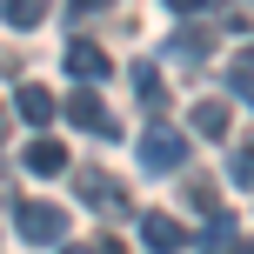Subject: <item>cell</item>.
Instances as JSON below:
<instances>
[{"label": "cell", "instance_id": "3957f363", "mask_svg": "<svg viewBox=\"0 0 254 254\" xmlns=\"http://www.w3.org/2000/svg\"><path fill=\"white\" fill-rule=\"evenodd\" d=\"M13 221H20V241H34V248H54L67 234V214L54 201H13Z\"/></svg>", "mask_w": 254, "mask_h": 254}, {"label": "cell", "instance_id": "30bf717a", "mask_svg": "<svg viewBox=\"0 0 254 254\" xmlns=\"http://www.w3.org/2000/svg\"><path fill=\"white\" fill-rule=\"evenodd\" d=\"M47 7H54V0H0V20L20 27V34H34V27L47 20Z\"/></svg>", "mask_w": 254, "mask_h": 254}, {"label": "cell", "instance_id": "9c48e42d", "mask_svg": "<svg viewBox=\"0 0 254 254\" xmlns=\"http://www.w3.org/2000/svg\"><path fill=\"white\" fill-rule=\"evenodd\" d=\"M20 167H27V174H67L74 161H67V147H61V140H34V147L20 154Z\"/></svg>", "mask_w": 254, "mask_h": 254}, {"label": "cell", "instance_id": "ba28073f", "mask_svg": "<svg viewBox=\"0 0 254 254\" xmlns=\"http://www.w3.org/2000/svg\"><path fill=\"white\" fill-rule=\"evenodd\" d=\"M13 107H20V121H27V127H47L54 114H61V101H54L47 87H34V80H27V87L13 94Z\"/></svg>", "mask_w": 254, "mask_h": 254}, {"label": "cell", "instance_id": "d6986e66", "mask_svg": "<svg viewBox=\"0 0 254 254\" xmlns=\"http://www.w3.org/2000/svg\"><path fill=\"white\" fill-rule=\"evenodd\" d=\"M67 254H121L114 241H80V248H67Z\"/></svg>", "mask_w": 254, "mask_h": 254}, {"label": "cell", "instance_id": "2e32d148", "mask_svg": "<svg viewBox=\"0 0 254 254\" xmlns=\"http://www.w3.org/2000/svg\"><path fill=\"white\" fill-rule=\"evenodd\" d=\"M228 174H234V188H248V181H254V154H248V140L234 147V167H228Z\"/></svg>", "mask_w": 254, "mask_h": 254}, {"label": "cell", "instance_id": "8992f818", "mask_svg": "<svg viewBox=\"0 0 254 254\" xmlns=\"http://www.w3.org/2000/svg\"><path fill=\"white\" fill-rule=\"evenodd\" d=\"M61 61H67V74H74V80H107V74H114V61H107L94 40H67Z\"/></svg>", "mask_w": 254, "mask_h": 254}, {"label": "cell", "instance_id": "e0dca14e", "mask_svg": "<svg viewBox=\"0 0 254 254\" xmlns=\"http://www.w3.org/2000/svg\"><path fill=\"white\" fill-rule=\"evenodd\" d=\"M221 20H228L234 34H248V0H221Z\"/></svg>", "mask_w": 254, "mask_h": 254}, {"label": "cell", "instance_id": "ac0fdd59", "mask_svg": "<svg viewBox=\"0 0 254 254\" xmlns=\"http://www.w3.org/2000/svg\"><path fill=\"white\" fill-rule=\"evenodd\" d=\"M167 7H174V20H194V13H201L207 0H167Z\"/></svg>", "mask_w": 254, "mask_h": 254}, {"label": "cell", "instance_id": "277c9868", "mask_svg": "<svg viewBox=\"0 0 254 254\" xmlns=\"http://www.w3.org/2000/svg\"><path fill=\"white\" fill-rule=\"evenodd\" d=\"M67 121H74L80 134H94V140H114V134H121V121L101 107V94H94V87H74V94H67Z\"/></svg>", "mask_w": 254, "mask_h": 254}, {"label": "cell", "instance_id": "52a82bcc", "mask_svg": "<svg viewBox=\"0 0 254 254\" xmlns=\"http://www.w3.org/2000/svg\"><path fill=\"white\" fill-rule=\"evenodd\" d=\"M201 54H214V27H201V20L174 27V40H167V61H201Z\"/></svg>", "mask_w": 254, "mask_h": 254}, {"label": "cell", "instance_id": "ffe728a7", "mask_svg": "<svg viewBox=\"0 0 254 254\" xmlns=\"http://www.w3.org/2000/svg\"><path fill=\"white\" fill-rule=\"evenodd\" d=\"M74 13H101V7H114V0H67Z\"/></svg>", "mask_w": 254, "mask_h": 254}, {"label": "cell", "instance_id": "44dd1931", "mask_svg": "<svg viewBox=\"0 0 254 254\" xmlns=\"http://www.w3.org/2000/svg\"><path fill=\"white\" fill-rule=\"evenodd\" d=\"M0 194H13V181H7V161H0Z\"/></svg>", "mask_w": 254, "mask_h": 254}, {"label": "cell", "instance_id": "8fae6325", "mask_svg": "<svg viewBox=\"0 0 254 254\" xmlns=\"http://www.w3.org/2000/svg\"><path fill=\"white\" fill-rule=\"evenodd\" d=\"M188 121H194V134L221 140V134H228V101H194V107H188Z\"/></svg>", "mask_w": 254, "mask_h": 254}, {"label": "cell", "instance_id": "5b68a950", "mask_svg": "<svg viewBox=\"0 0 254 254\" xmlns=\"http://www.w3.org/2000/svg\"><path fill=\"white\" fill-rule=\"evenodd\" d=\"M140 241H147V254H181L188 248V228L174 214H140Z\"/></svg>", "mask_w": 254, "mask_h": 254}, {"label": "cell", "instance_id": "5bb4252c", "mask_svg": "<svg viewBox=\"0 0 254 254\" xmlns=\"http://www.w3.org/2000/svg\"><path fill=\"white\" fill-rule=\"evenodd\" d=\"M228 94H234V101H248V94H254V67H248V54H234V61H228Z\"/></svg>", "mask_w": 254, "mask_h": 254}, {"label": "cell", "instance_id": "7c38bea8", "mask_svg": "<svg viewBox=\"0 0 254 254\" xmlns=\"http://www.w3.org/2000/svg\"><path fill=\"white\" fill-rule=\"evenodd\" d=\"M134 94L147 101V114H167V87H161V74H154V61H134Z\"/></svg>", "mask_w": 254, "mask_h": 254}, {"label": "cell", "instance_id": "7a4b0ae2", "mask_svg": "<svg viewBox=\"0 0 254 254\" xmlns=\"http://www.w3.org/2000/svg\"><path fill=\"white\" fill-rule=\"evenodd\" d=\"M140 167L147 174H174V167H188V134L167 121H154L147 134H140Z\"/></svg>", "mask_w": 254, "mask_h": 254}, {"label": "cell", "instance_id": "4fadbf2b", "mask_svg": "<svg viewBox=\"0 0 254 254\" xmlns=\"http://www.w3.org/2000/svg\"><path fill=\"white\" fill-rule=\"evenodd\" d=\"M201 254H248V248H241V228H234L228 214H214V221H207V248H201Z\"/></svg>", "mask_w": 254, "mask_h": 254}, {"label": "cell", "instance_id": "6da1fadb", "mask_svg": "<svg viewBox=\"0 0 254 254\" xmlns=\"http://www.w3.org/2000/svg\"><path fill=\"white\" fill-rule=\"evenodd\" d=\"M74 194L87 207H101L107 221H127V214H134V194H127L114 174H101V167H74Z\"/></svg>", "mask_w": 254, "mask_h": 254}, {"label": "cell", "instance_id": "9a60e30c", "mask_svg": "<svg viewBox=\"0 0 254 254\" xmlns=\"http://www.w3.org/2000/svg\"><path fill=\"white\" fill-rule=\"evenodd\" d=\"M188 201L201 207V214H214V181H207V174H194V181H188Z\"/></svg>", "mask_w": 254, "mask_h": 254}]
</instances>
